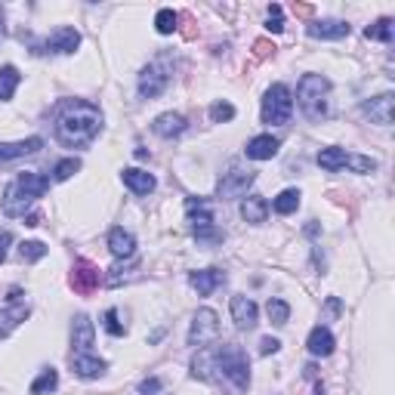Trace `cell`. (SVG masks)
Returning <instances> with one entry per match:
<instances>
[{"mask_svg":"<svg viewBox=\"0 0 395 395\" xmlns=\"http://www.w3.org/2000/svg\"><path fill=\"white\" fill-rule=\"evenodd\" d=\"M40 148H44V139H40V136H31V139H22V142H0V164L38 155Z\"/></svg>","mask_w":395,"mask_h":395,"instance_id":"cell-9","label":"cell"},{"mask_svg":"<svg viewBox=\"0 0 395 395\" xmlns=\"http://www.w3.org/2000/svg\"><path fill=\"white\" fill-rule=\"evenodd\" d=\"M19 81H22L19 68H13V65H3V68H0V99H13V93H16Z\"/></svg>","mask_w":395,"mask_h":395,"instance_id":"cell-27","label":"cell"},{"mask_svg":"<svg viewBox=\"0 0 395 395\" xmlns=\"http://www.w3.org/2000/svg\"><path fill=\"white\" fill-rule=\"evenodd\" d=\"M10 241H13V235H10V232L0 235V263L6 260V244H10Z\"/></svg>","mask_w":395,"mask_h":395,"instance_id":"cell-41","label":"cell"},{"mask_svg":"<svg viewBox=\"0 0 395 395\" xmlns=\"http://www.w3.org/2000/svg\"><path fill=\"white\" fill-rule=\"evenodd\" d=\"M99 281H102V275H99V269L96 265H90V263H75V272H71V287H75L77 293H93L99 287Z\"/></svg>","mask_w":395,"mask_h":395,"instance_id":"cell-10","label":"cell"},{"mask_svg":"<svg viewBox=\"0 0 395 395\" xmlns=\"http://www.w3.org/2000/svg\"><path fill=\"white\" fill-rule=\"evenodd\" d=\"M265 28H269V31H284V19H281V6H278V3H272L269 6V25H265Z\"/></svg>","mask_w":395,"mask_h":395,"instance_id":"cell-38","label":"cell"},{"mask_svg":"<svg viewBox=\"0 0 395 395\" xmlns=\"http://www.w3.org/2000/svg\"><path fill=\"white\" fill-rule=\"evenodd\" d=\"M254 179H256L254 170H229V173L219 179V189H217V195H219L222 201L244 198V195H247V189H250V185H254Z\"/></svg>","mask_w":395,"mask_h":395,"instance_id":"cell-8","label":"cell"},{"mask_svg":"<svg viewBox=\"0 0 395 395\" xmlns=\"http://www.w3.org/2000/svg\"><path fill=\"white\" fill-rule=\"evenodd\" d=\"M47 254H49V247L44 241H22L19 244V256H22L25 263H38V260H44Z\"/></svg>","mask_w":395,"mask_h":395,"instance_id":"cell-31","label":"cell"},{"mask_svg":"<svg viewBox=\"0 0 395 395\" xmlns=\"http://www.w3.org/2000/svg\"><path fill=\"white\" fill-rule=\"evenodd\" d=\"M346 167H352L355 173H373V170H377V161H371V157H364V155H346Z\"/></svg>","mask_w":395,"mask_h":395,"instance_id":"cell-36","label":"cell"},{"mask_svg":"<svg viewBox=\"0 0 395 395\" xmlns=\"http://www.w3.org/2000/svg\"><path fill=\"white\" fill-rule=\"evenodd\" d=\"M306 346H309V352H312L315 358H327L330 352H334V334H330L327 327H312V334H309V340H306Z\"/></svg>","mask_w":395,"mask_h":395,"instance_id":"cell-22","label":"cell"},{"mask_svg":"<svg viewBox=\"0 0 395 395\" xmlns=\"http://www.w3.org/2000/svg\"><path fill=\"white\" fill-rule=\"evenodd\" d=\"M0 38H3V22H0Z\"/></svg>","mask_w":395,"mask_h":395,"instance_id":"cell-42","label":"cell"},{"mask_svg":"<svg viewBox=\"0 0 395 395\" xmlns=\"http://www.w3.org/2000/svg\"><path fill=\"white\" fill-rule=\"evenodd\" d=\"M185 127H189V121H185L183 114H176V111H164L152 121V130L161 136V139H173V136L185 133Z\"/></svg>","mask_w":395,"mask_h":395,"instance_id":"cell-15","label":"cell"},{"mask_svg":"<svg viewBox=\"0 0 395 395\" xmlns=\"http://www.w3.org/2000/svg\"><path fill=\"white\" fill-rule=\"evenodd\" d=\"M155 392H161V380L157 377H148L139 383V395H155Z\"/></svg>","mask_w":395,"mask_h":395,"instance_id":"cell-39","label":"cell"},{"mask_svg":"<svg viewBox=\"0 0 395 395\" xmlns=\"http://www.w3.org/2000/svg\"><path fill=\"white\" fill-rule=\"evenodd\" d=\"M235 118V105L232 102H213L210 105V121L213 124H226Z\"/></svg>","mask_w":395,"mask_h":395,"instance_id":"cell-35","label":"cell"},{"mask_svg":"<svg viewBox=\"0 0 395 395\" xmlns=\"http://www.w3.org/2000/svg\"><path fill=\"white\" fill-rule=\"evenodd\" d=\"M164 87H167V75L157 65H148L139 75V96L142 99H157L164 93Z\"/></svg>","mask_w":395,"mask_h":395,"instance_id":"cell-14","label":"cell"},{"mask_svg":"<svg viewBox=\"0 0 395 395\" xmlns=\"http://www.w3.org/2000/svg\"><path fill=\"white\" fill-rule=\"evenodd\" d=\"M121 179H124V185L133 195H148V192H155V176L139 167H127L124 173H121Z\"/></svg>","mask_w":395,"mask_h":395,"instance_id":"cell-19","label":"cell"},{"mask_svg":"<svg viewBox=\"0 0 395 395\" xmlns=\"http://www.w3.org/2000/svg\"><path fill=\"white\" fill-rule=\"evenodd\" d=\"M232 321L241 330H250L260 321V309H256V303L250 297H232Z\"/></svg>","mask_w":395,"mask_h":395,"instance_id":"cell-12","label":"cell"},{"mask_svg":"<svg viewBox=\"0 0 395 395\" xmlns=\"http://www.w3.org/2000/svg\"><path fill=\"white\" fill-rule=\"evenodd\" d=\"M278 148H281V142H278L275 136L265 133V136H256V139H250L244 152H247L250 161H269V157L278 155Z\"/></svg>","mask_w":395,"mask_h":395,"instance_id":"cell-17","label":"cell"},{"mask_svg":"<svg viewBox=\"0 0 395 395\" xmlns=\"http://www.w3.org/2000/svg\"><path fill=\"white\" fill-rule=\"evenodd\" d=\"M226 281L219 269H201V272H192V287L198 291V297H210L217 287Z\"/></svg>","mask_w":395,"mask_h":395,"instance_id":"cell-21","label":"cell"},{"mask_svg":"<svg viewBox=\"0 0 395 395\" xmlns=\"http://www.w3.org/2000/svg\"><path fill=\"white\" fill-rule=\"evenodd\" d=\"M77 47H81V34H77L75 28H68V25L56 28V31L47 38V49H49V53L68 56V53H75Z\"/></svg>","mask_w":395,"mask_h":395,"instance_id":"cell-11","label":"cell"},{"mask_svg":"<svg viewBox=\"0 0 395 395\" xmlns=\"http://www.w3.org/2000/svg\"><path fill=\"white\" fill-rule=\"evenodd\" d=\"M219 334V315L213 309H198L195 318H192V327H189V346L201 349L204 343L217 340Z\"/></svg>","mask_w":395,"mask_h":395,"instance_id":"cell-7","label":"cell"},{"mask_svg":"<svg viewBox=\"0 0 395 395\" xmlns=\"http://www.w3.org/2000/svg\"><path fill=\"white\" fill-rule=\"evenodd\" d=\"M77 170H81V161H77V157H65V161L56 164L53 179H56V183H65V179H71V176L77 173Z\"/></svg>","mask_w":395,"mask_h":395,"instance_id":"cell-33","label":"cell"},{"mask_svg":"<svg viewBox=\"0 0 395 395\" xmlns=\"http://www.w3.org/2000/svg\"><path fill=\"white\" fill-rule=\"evenodd\" d=\"M93 340H96V330H93V321L87 315H77L75 325H71V343H75L81 352H90Z\"/></svg>","mask_w":395,"mask_h":395,"instance_id":"cell-23","label":"cell"},{"mask_svg":"<svg viewBox=\"0 0 395 395\" xmlns=\"http://www.w3.org/2000/svg\"><path fill=\"white\" fill-rule=\"evenodd\" d=\"M265 312H269V321L278 327H284L287 321H291V306L284 303V300L278 297H269V303H265Z\"/></svg>","mask_w":395,"mask_h":395,"instance_id":"cell-28","label":"cell"},{"mask_svg":"<svg viewBox=\"0 0 395 395\" xmlns=\"http://www.w3.org/2000/svg\"><path fill=\"white\" fill-rule=\"evenodd\" d=\"M25 318H28V306H10V309H3V312H0V340H3V336H10Z\"/></svg>","mask_w":395,"mask_h":395,"instance_id":"cell-25","label":"cell"},{"mask_svg":"<svg viewBox=\"0 0 395 395\" xmlns=\"http://www.w3.org/2000/svg\"><path fill=\"white\" fill-rule=\"evenodd\" d=\"M278 349H281V343H278L275 336H263V340H260V352H263V355H275Z\"/></svg>","mask_w":395,"mask_h":395,"instance_id":"cell-40","label":"cell"},{"mask_svg":"<svg viewBox=\"0 0 395 395\" xmlns=\"http://www.w3.org/2000/svg\"><path fill=\"white\" fill-rule=\"evenodd\" d=\"M109 250H111V256H118V260H130L136 254V238L127 232V229L114 226L109 232Z\"/></svg>","mask_w":395,"mask_h":395,"instance_id":"cell-16","label":"cell"},{"mask_svg":"<svg viewBox=\"0 0 395 395\" xmlns=\"http://www.w3.org/2000/svg\"><path fill=\"white\" fill-rule=\"evenodd\" d=\"M392 105H395V96L392 93H383V96H373L371 102H364V114L380 127H389L392 124Z\"/></svg>","mask_w":395,"mask_h":395,"instance_id":"cell-13","label":"cell"},{"mask_svg":"<svg viewBox=\"0 0 395 395\" xmlns=\"http://www.w3.org/2000/svg\"><path fill=\"white\" fill-rule=\"evenodd\" d=\"M56 386H59V373L56 368H44L38 373V380L31 383V395H44V392H53Z\"/></svg>","mask_w":395,"mask_h":395,"instance_id":"cell-29","label":"cell"},{"mask_svg":"<svg viewBox=\"0 0 395 395\" xmlns=\"http://www.w3.org/2000/svg\"><path fill=\"white\" fill-rule=\"evenodd\" d=\"M364 38H368V40H383V44H389V40H392V19H377L373 25L364 28Z\"/></svg>","mask_w":395,"mask_h":395,"instance_id":"cell-32","label":"cell"},{"mask_svg":"<svg viewBox=\"0 0 395 395\" xmlns=\"http://www.w3.org/2000/svg\"><path fill=\"white\" fill-rule=\"evenodd\" d=\"M102 321H105V330H109L111 336H121V334H124V325L118 321V309H109V312L102 315Z\"/></svg>","mask_w":395,"mask_h":395,"instance_id":"cell-37","label":"cell"},{"mask_svg":"<svg viewBox=\"0 0 395 395\" xmlns=\"http://www.w3.org/2000/svg\"><path fill=\"white\" fill-rule=\"evenodd\" d=\"M185 210H189V222H192V232H195L198 241H222V235L213 229V213L204 201L189 198L185 201Z\"/></svg>","mask_w":395,"mask_h":395,"instance_id":"cell-6","label":"cell"},{"mask_svg":"<svg viewBox=\"0 0 395 395\" xmlns=\"http://www.w3.org/2000/svg\"><path fill=\"white\" fill-rule=\"evenodd\" d=\"M176 22H179V16L173 10H161L155 16V28H157V34H173L176 31Z\"/></svg>","mask_w":395,"mask_h":395,"instance_id":"cell-34","label":"cell"},{"mask_svg":"<svg viewBox=\"0 0 395 395\" xmlns=\"http://www.w3.org/2000/svg\"><path fill=\"white\" fill-rule=\"evenodd\" d=\"M327 93H330V81L325 75H303L297 87V102L309 121H321L327 114Z\"/></svg>","mask_w":395,"mask_h":395,"instance_id":"cell-4","label":"cell"},{"mask_svg":"<svg viewBox=\"0 0 395 395\" xmlns=\"http://www.w3.org/2000/svg\"><path fill=\"white\" fill-rule=\"evenodd\" d=\"M210 362H213V371H219L222 380L235 386V389H247L250 383V362L247 355L238 349V346H213L210 349Z\"/></svg>","mask_w":395,"mask_h":395,"instance_id":"cell-3","label":"cell"},{"mask_svg":"<svg viewBox=\"0 0 395 395\" xmlns=\"http://www.w3.org/2000/svg\"><path fill=\"white\" fill-rule=\"evenodd\" d=\"M291 111H293V93L291 87L284 84H272L263 96V124L269 127H281L291 121Z\"/></svg>","mask_w":395,"mask_h":395,"instance_id":"cell-5","label":"cell"},{"mask_svg":"<svg viewBox=\"0 0 395 395\" xmlns=\"http://www.w3.org/2000/svg\"><path fill=\"white\" fill-rule=\"evenodd\" d=\"M47 189H49L47 176H40V173H19L10 185H6L3 201H0L3 217H25V213L38 204V198L47 195Z\"/></svg>","mask_w":395,"mask_h":395,"instance_id":"cell-2","label":"cell"},{"mask_svg":"<svg viewBox=\"0 0 395 395\" xmlns=\"http://www.w3.org/2000/svg\"><path fill=\"white\" fill-rule=\"evenodd\" d=\"M346 148H321L318 152V167L327 170V173H336V170L346 167Z\"/></svg>","mask_w":395,"mask_h":395,"instance_id":"cell-26","label":"cell"},{"mask_svg":"<svg viewBox=\"0 0 395 395\" xmlns=\"http://www.w3.org/2000/svg\"><path fill=\"white\" fill-rule=\"evenodd\" d=\"M272 207H275V213H281V217H291V213L300 207V192L297 189H284L281 195L275 198V204Z\"/></svg>","mask_w":395,"mask_h":395,"instance_id":"cell-30","label":"cell"},{"mask_svg":"<svg viewBox=\"0 0 395 395\" xmlns=\"http://www.w3.org/2000/svg\"><path fill=\"white\" fill-rule=\"evenodd\" d=\"M71 368H75L77 377H84V380H93V377H99L109 364L102 362V358H96V355H87V352H77V355H71Z\"/></svg>","mask_w":395,"mask_h":395,"instance_id":"cell-20","label":"cell"},{"mask_svg":"<svg viewBox=\"0 0 395 395\" xmlns=\"http://www.w3.org/2000/svg\"><path fill=\"white\" fill-rule=\"evenodd\" d=\"M241 217L247 222H254V226H260V222H265V217H269V201H265L263 195H250L244 198L241 204Z\"/></svg>","mask_w":395,"mask_h":395,"instance_id":"cell-24","label":"cell"},{"mask_svg":"<svg viewBox=\"0 0 395 395\" xmlns=\"http://www.w3.org/2000/svg\"><path fill=\"white\" fill-rule=\"evenodd\" d=\"M102 133V111L84 99H68L56 118V139L65 148H84Z\"/></svg>","mask_w":395,"mask_h":395,"instance_id":"cell-1","label":"cell"},{"mask_svg":"<svg viewBox=\"0 0 395 395\" xmlns=\"http://www.w3.org/2000/svg\"><path fill=\"white\" fill-rule=\"evenodd\" d=\"M349 34V25L340 19H321V22L309 25V38H321V40H340Z\"/></svg>","mask_w":395,"mask_h":395,"instance_id":"cell-18","label":"cell"}]
</instances>
